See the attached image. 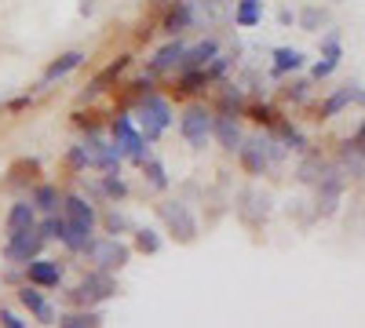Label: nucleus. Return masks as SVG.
<instances>
[{"mask_svg": "<svg viewBox=\"0 0 365 328\" xmlns=\"http://www.w3.org/2000/svg\"><path fill=\"white\" fill-rule=\"evenodd\" d=\"M135 128L143 132V139L154 146L168 128H172V121H175V110H172V102L165 99V95H158L154 88H150V92H143L139 99H135Z\"/></svg>", "mask_w": 365, "mask_h": 328, "instance_id": "1", "label": "nucleus"}, {"mask_svg": "<svg viewBox=\"0 0 365 328\" xmlns=\"http://www.w3.org/2000/svg\"><path fill=\"white\" fill-rule=\"evenodd\" d=\"M234 154H237L241 168H245L249 175H267L274 164L285 157V146L274 135H249V139H241V146Z\"/></svg>", "mask_w": 365, "mask_h": 328, "instance_id": "2", "label": "nucleus"}, {"mask_svg": "<svg viewBox=\"0 0 365 328\" xmlns=\"http://www.w3.org/2000/svg\"><path fill=\"white\" fill-rule=\"evenodd\" d=\"M154 212H158V219L165 223V230L175 237V245H194V241H197V233H201L197 216L190 212V204L182 201V197H165V201H158Z\"/></svg>", "mask_w": 365, "mask_h": 328, "instance_id": "3", "label": "nucleus"}, {"mask_svg": "<svg viewBox=\"0 0 365 328\" xmlns=\"http://www.w3.org/2000/svg\"><path fill=\"white\" fill-rule=\"evenodd\" d=\"M81 255H84L91 266H99V270L120 274V270L132 263V245H125V241H120V237H113V233H103V237L91 233V241L84 245Z\"/></svg>", "mask_w": 365, "mask_h": 328, "instance_id": "4", "label": "nucleus"}, {"mask_svg": "<svg viewBox=\"0 0 365 328\" xmlns=\"http://www.w3.org/2000/svg\"><path fill=\"white\" fill-rule=\"evenodd\" d=\"M117 295V277L110 270H99V266H91V270L66 292V300L73 307H96V303H106Z\"/></svg>", "mask_w": 365, "mask_h": 328, "instance_id": "5", "label": "nucleus"}, {"mask_svg": "<svg viewBox=\"0 0 365 328\" xmlns=\"http://www.w3.org/2000/svg\"><path fill=\"white\" fill-rule=\"evenodd\" d=\"M110 135H113V142L120 146V154H125V161L128 164H143L146 157H150V142L143 139V132L135 128V121L128 113H117L113 121H110Z\"/></svg>", "mask_w": 365, "mask_h": 328, "instance_id": "6", "label": "nucleus"}, {"mask_svg": "<svg viewBox=\"0 0 365 328\" xmlns=\"http://www.w3.org/2000/svg\"><path fill=\"white\" fill-rule=\"evenodd\" d=\"M179 135L190 150H205L212 142V110L205 102H190L179 117Z\"/></svg>", "mask_w": 365, "mask_h": 328, "instance_id": "7", "label": "nucleus"}, {"mask_svg": "<svg viewBox=\"0 0 365 328\" xmlns=\"http://www.w3.org/2000/svg\"><path fill=\"white\" fill-rule=\"evenodd\" d=\"M44 245H48V241L41 237V230H37V223H34V226H26V230L8 233L4 248H0V259L11 263V266H22V263H29L34 255H41V252H44Z\"/></svg>", "mask_w": 365, "mask_h": 328, "instance_id": "8", "label": "nucleus"}, {"mask_svg": "<svg viewBox=\"0 0 365 328\" xmlns=\"http://www.w3.org/2000/svg\"><path fill=\"white\" fill-rule=\"evenodd\" d=\"M234 212H237V219L245 223V226H263L267 219H270V212H274V197L267 194V190H259V186H249V190H241V197H237V204H234Z\"/></svg>", "mask_w": 365, "mask_h": 328, "instance_id": "9", "label": "nucleus"}, {"mask_svg": "<svg viewBox=\"0 0 365 328\" xmlns=\"http://www.w3.org/2000/svg\"><path fill=\"white\" fill-rule=\"evenodd\" d=\"M84 51L81 48H73V51H63V55H58V58H51V63L44 66V73H41V80L34 84V95H44L48 92V88H55L58 80H66L73 70H81L84 66Z\"/></svg>", "mask_w": 365, "mask_h": 328, "instance_id": "10", "label": "nucleus"}, {"mask_svg": "<svg viewBox=\"0 0 365 328\" xmlns=\"http://www.w3.org/2000/svg\"><path fill=\"white\" fill-rule=\"evenodd\" d=\"M63 274H66V266L58 263V259H48V255H34L29 263H22V277H26L29 285L44 288V292H51V288L63 285Z\"/></svg>", "mask_w": 365, "mask_h": 328, "instance_id": "11", "label": "nucleus"}, {"mask_svg": "<svg viewBox=\"0 0 365 328\" xmlns=\"http://www.w3.org/2000/svg\"><path fill=\"white\" fill-rule=\"evenodd\" d=\"M344 63V37H340V29H329V33L322 37V58L311 66V80H325L340 70Z\"/></svg>", "mask_w": 365, "mask_h": 328, "instance_id": "12", "label": "nucleus"}, {"mask_svg": "<svg viewBox=\"0 0 365 328\" xmlns=\"http://www.w3.org/2000/svg\"><path fill=\"white\" fill-rule=\"evenodd\" d=\"M15 300H19L22 310H29V317H34V321H41V324H55L58 310L44 300V288H37V285H29V281H26V285H19Z\"/></svg>", "mask_w": 365, "mask_h": 328, "instance_id": "13", "label": "nucleus"}, {"mask_svg": "<svg viewBox=\"0 0 365 328\" xmlns=\"http://www.w3.org/2000/svg\"><path fill=\"white\" fill-rule=\"evenodd\" d=\"M212 139L220 142V150L234 154L241 139H245V132H241V121L230 113V110H220V113H212Z\"/></svg>", "mask_w": 365, "mask_h": 328, "instance_id": "14", "label": "nucleus"}, {"mask_svg": "<svg viewBox=\"0 0 365 328\" xmlns=\"http://www.w3.org/2000/svg\"><path fill=\"white\" fill-rule=\"evenodd\" d=\"M361 80H347L344 88H336L325 102H322V110H318V117L322 121H332V117H340L347 106H361Z\"/></svg>", "mask_w": 365, "mask_h": 328, "instance_id": "15", "label": "nucleus"}, {"mask_svg": "<svg viewBox=\"0 0 365 328\" xmlns=\"http://www.w3.org/2000/svg\"><path fill=\"white\" fill-rule=\"evenodd\" d=\"M58 212H63V219L81 223V226H91V230H96V223H99L96 204H91V197H84V194H63V204H58Z\"/></svg>", "mask_w": 365, "mask_h": 328, "instance_id": "16", "label": "nucleus"}, {"mask_svg": "<svg viewBox=\"0 0 365 328\" xmlns=\"http://www.w3.org/2000/svg\"><path fill=\"white\" fill-rule=\"evenodd\" d=\"M197 22H201V15H197L194 0H175V4L168 8V15H165V22H161V33L179 37L182 29H190V26H197Z\"/></svg>", "mask_w": 365, "mask_h": 328, "instance_id": "17", "label": "nucleus"}, {"mask_svg": "<svg viewBox=\"0 0 365 328\" xmlns=\"http://www.w3.org/2000/svg\"><path fill=\"white\" fill-rule=\"evenodd\" d=\"M303 66H307V55H303L299 48L282 44V48H274V55H270V77L274 80H282V77H289V73H296Z\"/></svg>", "mask_w": 365, "mask_h": 328, "instance_id": "18", "label": "nucleus"}, {"mask_svg": "<svg viewBox=\"0 0 365 328\" xmlns=\"http://www.w3.org/2000/svg\"><path fill=\"white\" fill-rule=\"evenodd\" d=\"M182 51H187V41H182V37H172L165 48H158V55L154 58H150V73H154V77H161V73H175L179 70V58H182Z\"/></svg>", "mask_w": 365, "mask_h": 328, "instance_id": "19", "label": "nucleus"}, {"mask_svg": "<svg viewBox=\"0 0 365 328\" xmlns=\"http://www.w3.org/2000/svg\"><path fill=\"white\" fill-rule=\"evenodd\" d=\"M139 175H143V190H146V194H168V186H172L168 168H165V161H158V157H146V161L139 164Z\"/></svg>", "mask_w": 365, "mask_h": 328, "instance_id": "20", "label": "nucleus"}, {"mask_svg": "<svg viewBox=\"0 0 365 328\" xmlns=\"http://www.w3.org/2000/svg\"><path fill=\"white\" fill-rule=\"evenodd\" d=\"M216 51H220V41H212V37L201 41V44H187V51L179 58V70H205Z\"/></svg>", "mask_w": 365, "mask_h": 328, "instance_id": "21", "label": "nucleus"}, {"mask_svg": "<svg viewBox=\"0 0 365 328\" xmlns=\"http://www.w3.org/2000/svg\"><path fill=\"white\" fill-rule=\"evenodd\" d=\"M91 194H103L110 204H120V201H125L128 197V179L125 175H120V171H99V183H96V190H91Z\"/></svg>", "mask_w": 365, "mask_h": 328, "instance_id": "22", "label": "nucleus"}, {"mask_svg": "<svg viewBox=\"0 0 365 328\" xmlns=\"http://www.w3.org/2000/svg\"><path fill=\"white\" fill-rule=\"evenodd\" d=\"M37 223V208L29 197H19L11 208H8V216H4V233H15V230H26V226H34Z\"/></svg>", "mask_w": 365, "mask_h": 328, "instance_id": "23", "label": "nucleus"}, {"mask_svg": "<svg viewBox=\"0 0 365 328\" xmlns=\"http://www.w3.org/2000/svg\"><path fill=\"white\" fill-rule=\"evenodd\" d=\"M128 66H132V55H120L117 63H110V66H106V70H103L96 80H91V84L84 88V95H81V99H96L99 92H106V84H113V80H117L120 73H125Z\"/></svg>", "mask_w": 365, "mask_h": 328, "instance_id": "24", "label": "nucleus"}, {"mask_svg": "<svg viewBox=\"0 0 365 328\" xmlns=\"http://www.w3.org/2000/svg\"><path fill=\"white\" fill-rule=\"evenodd\" d=\"M55 324H58V328H99V324H103V310H96V307H77V310L58 314Z\"/></svg>", "mask_w": 365, "mask_h": 328, "instance_id": "25", "label": "nucleus"}, {"mask_svg": "<svg viewBox=\"0 0 365 328\" xmlns=\"http://www.w3.org/2000/svg\"><path fill=\"white\" fill-rule=\"evenodd\" d=\"M125 164V154H120V146L110 139H99V150H96V161H91V171H120Z\"/></svg>", "mask_w": 365, "mask_h": 328, "instance_id": "26", "label": "nucleus"}, {"mask_svg": "<svg viewBox=\"0 0 365 328\" xmlns=\"http://www.w3.org/2000/svg\"><path fill=\"white\" fill-rule=\"evenodd\" d=\"M267 8H263V0H237L234 4V26L237 29H256L263 22Z\"/></svg>", "mask_w": 365, "mask_h": 328, "instance_id": "27", "label": "nucleus"}, {"mask_svg": "<svg viewBox=\"0 0 365 328\" xmlns=\"http://www.w3.org/2000/svg\"><path fill=\"white\" fill-rule=\"evenodd\" d=\"M270 135L285 146V154H303V150H307V135H303L296 125H289V121H278L270 128Z\"/></svg>", "mask_w": 365, "mask_h": 328, "instance_id": "28", "label": "nucleus"}, {"mask_svg": "<svg viewBox=\"0 0 365 328\" xmlns=\"http://www.w3.org/2000/svg\"><path fill=\"white\" fill-rule=\"evenodd\" d=\"M29 201H34L37 216H48V212H58V204H63V194H58L55 183H37L34 194H29Z\"/></svg>", "mask_w": 365, "mask_h": 328, "instance_id": "29", "label": "nucleus"}, {"mask_svg": "<svg viewBox=\"0 0 365 328\" xmlns=\"http://www.w3.org/2000/svg\"><path fill=\"white\" fill-rule=\"evenodd\" d=\"M132 248L143 252V255H158L165 248V241L154 226H132Z\"/></svg>", "mask_w": 365, "mask_h": 328, "instance_id": "30", "label": "nucleus"}, {"mask_svg": "<svg viewBox=\"0 0 365 328\" xmlns=\"http://www.w3.org/2000/svg\"><path fill=\"white\" fill-rule=\"evenodd\" d=\"M322 171H325V161H322V154H307L303 150V161H299V168H296V179L303 186H314L318 179H322Z\"/></svg>", "mask_w": 365, "mask_h": 328, "instance_id": "31", "label": "nucleus"}, {"mask_svg": "<svg viewBox=\"0 0 365 328\" xmlns=\"http://www.w3.org/2000/svg\"><path fill=\"white\" fill-rule=\"evenodd\" d=\"M99 223H103V230L106 233H113V237H120V233H128L135 223L128 219V212H120V208L113 204V208H106V212L99 216Z\"/></svg>", "mask_w": 365, "mask_h": 328, "instance_id": "32", "label": "nucleus"}, {"mask_svg": "<svg viewBox=\"0 0 365 328\" xmlns=\"http://www.w3.org/2000/svg\"><path fill=\"white\" fill-rule=\"evenodd\" d=\"M63 164H66V171H70V175H84V171L91 168V164H88V150H84V142H73V146H66Z\"/></svg>", "mask_w": 365, "mask_h": 328, "instance_id": "33", "label": "nucleus"}, {"mask_svg": "<svg viewBox=\"0 0 365 328\" xmlns=\"http://www.w3.org/2000/svg\"><path fill=\"white\" fill-rule=\"evenodd\" d=\"M230 70H234V51H230V55H227V51H216V55H212V63L205 66V77H208V84H216V80H223Z\"/></svg>", "mask_w": 365, "mask_h": 328, "instance_id": "34", "label": "nucleus"}, {"mask_svg": "<svg viewBox=\"0 0 365 328\" xmlns=\"http://www.w3.org/2000/svg\"><path fill=\"white\" fill-rule=\"evenodd\" d=\"M208 88L205 70H179V95H197Z\"/></svg>", "mask_w": 365, "mask_h": 328, "instance_id": "35", "label": "nucleus"}, {"mask_svg": "<svg viewBox=\"0 0 365 328\" xmlns=\"http://www.w3.org/2000/svg\"><path fill=\"white\" fill-rule=\"evenodd\" d=\"M325 8L322 4H307V8H303L299 15H296V22H299V29H307V33H318V29L325 26Z\"/></svg>", "mask_w": 365, "mask_h": 328, "instance_id": "36", "label": "nucleus"}, {"mask_svg": "<svg viewBox=\"0 0 365 328\" xmlns=\"http://www.w3.org/2000/svg\"><path fill=\"white\" fill-rule=\"evenodd\" d=\"M249 113H252V121H256V125H263L267 132H270L274 125L282 121V117H278V110H274L270 102H252V106H249Z\"/></svg>", "mask_w": 365, "mask_h": 328, "instance_id": "37", "label": "nucleus"}, {"mask_svg": "<svg viewBox=\"0 0 365 328\" xmlns=\"http://www.w3.org/2000/svg\"><path fill=\"white\" fill-rule=\"evenodd\" d=\"M96 117H99V113H91V110H88V113H81V110H77V113H73V125H77V128H84L88 135H96V132H103V125L96 121Z\"/></svg>", "mask_w": 365, "mask_h": 328, "instance_id": "38", "label": "nucleus"}, {"mask_svg": "<svg viewBox=\"0 0 365 328\" xmlns=\"http://www.w3.org/2000/svg\"><path fill=\"white\" fill-rule=\"evenodd\" d=\"M307 95H311V80H296V84L285 88V99H289V102H303Z\"/></svg>", "mask_w": 365, "mask_h": 328, "instance_id": "39", "label": "nucleus"}, {"mask_svg": "<svg viewBox=\"0 0 365 328\" xmlns=\"http://www.w3.org/2000/svg\"><path fill=\"white\" fill-rule=\"evenodd\" d=\"M0 324H4V328H26L29 321H22L15 310H8V307H0Z\"/></svg>", "mask_w": 365, "mask_h": 328, "instance_id": "40", "label": "nucleus"}, {"mask_svg": "<svg viewBox=\"0 0 365 328\" xmlns=\"http://www.w3.org/2000/svg\"><path fill=\"white\" fill-rule=\"evenodd\" d=\"M26 106H34V95H22V99H11V102H8L4 110H8V113H22Z\"/></svg>", "mask_w": 365, "mask_h": 328, "instance_id": "41", "label": "nucleus"}, {"mask_svg": "<svg viewBox=\"0 0 365 328\" xmlns=\"http://www.w3.org/2000/svg\"><path fill=\"white\" fill-rule=\"evenodd\" d=\"M278 22H282V26H292V22H296V11H292V8H278Z\"/></svg>", "mask_w": 365, "mask_h": 328, "instance_id": "42", "label": "nucleus"}, {"mask_svg": "<svg viewBox=\"0 0 365 328\" xmlns=\"http://www.w3.org/2000/svg\"><path fill=\"white\" fill-rule=\"evenodd\" d=\"M332 4H344V0H332Z\"/></svg>", "mask_w": 365, "mask_h": 328, "instance_id": "43", "label": "nucleus"}]
</instances>
